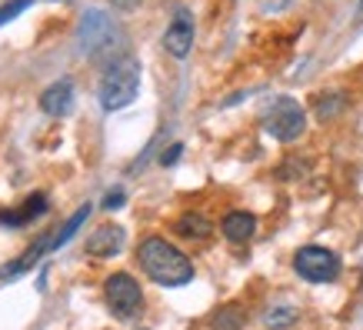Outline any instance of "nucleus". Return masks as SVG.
Listing matches in <instances>:
<instances>
[{"label": "nucleus", "mask_w": 363, "mask_h": 330, "mask_svg": "<svg viewBox=\"0 0 363 330\" xmlns=\"http://www.w3.org/2000/svg\"><path fill=\"white\" fill-rule=\"evenodd\" d=\"M137 260H140V270L154 284L160 287H184L194 280V264H190L187 253H180L170 241L164 237H143L140 247H137Z\"/></svg>", "instance_id": "nucleus-1"}, {"label": "nucleus", "mask_w": 363, "mask_h": 330, "mask_svg": "<svg viewBox=\"0 0 363 330\" xmlns=\"http://www.w3.org/2000/svg\"><path fill=\"white\" fill-rule=\"evenodd\" d=\"M137 90H140V64L133 57H121L113 60L107 70H104V80H100V107L107 110H123L137 100Z\"/></svg>", "instance_id": "nucleus-2"}, {"label": "nucleus", "mask_w": 363, "mask_h": 330, "mask_svg": "<svg viewBox=\"0 0 363 330\" xmlns=\"http://www.w3.org/2000/svg\"><path fill=\"white\" fill-rule=\"evenodd\" d=\"M121 44V27L107 11H87L80 21V50L87 57H104Z\"/></svg>", "instance_id": "nucleus-3"}, {"label": "nucleus", "mask_w": 363, "mask_h": 330, "mask_svg": "<svg viewBox=\"0 0 363 330\" xmlns=\"http://www.w3.org/2000/svg\"><path fill=\"white\" fill-rule=\"evenodd\" d=\"M294 270H297V277H303L307 284H333V280L340 277L343 264L333 251L320 247V243H307V247H300V251L294 253Z\"/></svg>", "instance_id": "nucleus-4"}, {"label": "nucleus", "mask_w": 363, "mask_h": 330, "mask_svg": "<svg viewBox=\"0 0 363 330\" xmlns=\"http://www.w3.org/2000/svg\"><path fill=\"white\" fill-rule=\"evenodd\" d=\"M264 131L274 141H297L300 133L307 131V114L294 97H277L270 107L264 110Z\"/></svg>", "instance_id": "nucleus-5"}, {"label": "nucleus", "mask_w": 363, "mask_h": 330, "mask_svg": "<svg viewBox=\"0 0 363 330\" xmlns=\"http://www.w3.org/2000/svg\"><path fill=\"white\" fill-rule=\"evenodd\" d=\"M104 300H107V307H111L113 317L130 320V317H137L143 307V290L133 274L117 270V274H111L107 284H104Z\"/></svg>", "instance_id": "nucleus-6"}, {"label": "nucleus", "mask_w": 363, "mask_h": 330, "mask_svg": "<svg viewBox=\"0 0 363 330\" xmlns=\"http://www.w3.org/2000/svg\"><path fill=\"white\" fill-rule=\"evenodd\" d=\"M164 47L167 54L177 57V60H184L190 54V47H194V17H190L187 7H177L174 21H170V27L164 33Z\"/></svg>", "instance_id": "nucleus-7"}, {"label": "nucleus", "mask_w": 363, "mask_h": 330, "mask_svg": "<svg viewBox=\"0 0 363 330\" xmlns=\"http://www.w3.org/2000/svg\"><path fill=\"white\" fill-rule=\"evenodd\" d=\"M47 251H57V231L40 233V237L30 243V251L23 253V257H17V260H13V264H7V267H0V280H17V277L30 274V267L40 264V257H44Z\"/></svg>", "instance_id": "nucleus-8"}, {"label": "nucleus", "mask_w": 363, "mask_h": 330, "mask_svg": "<svg viewBox=\"0 0 363 330\" xmlns=\"http://www.w3.org/2000/svg\"><path fill=\"white\" fill-rule=\"evenodd\" d=\"M123 243H127V231L121 224H104L87 237V253H94V257H117L123 251Z\"/></svg>", "instance_id": "nucleus-9"}, {"label": "nucleus", "mask_w": 363, "mask_h": 330, "mask_svg": "<svg viewBox=\"0 0 363 330\" xmlns=\"http://www.w3.org/2000/svg\"><path fill=\"white\" fill-rule=\"evenodd\" d=\"M40 110L50 117H64L74 110V84L70 80H57L40 94Z\"/></svg>", "instance_id": "nucleus-10"}, {"label": "nucleus", "mask_w": 363, "mask_h": 330, "mask_svg": "<svg viewBox=\"0 0 363 330\" xmlns=\"http://www.w3.org/2000/svg\"><path fill=\"white\" fill-rule=\"evenodd\" d=\"M220 231L227 241L233 243H247L257 233V217L253 214H247V210H230L227 217L220 220Z\"/></svg>", "instance_id": "nucleus-11"}, {"label": "nucleus", "mask_w": 363, "mask_h": 330, "mask_svg": "<svg viewBox=\"0 0 363 330\" xmlns=\"http://www.w3.org/2000/svg\"><path fill=\"white\" fill-rule=\"evenodd\" d=\"M177 233L180 237H187V241H207L210 233H213V220L197 214V210H190V214H180L177 217Z\"/></svg>", "instance_id": "nucleus-12"}, {"label": "nucleus", "mask_w": 363, "mask_h": 330, "mask_svg": "<svg viewBox=\"0 0 363 330\" xmlns=\"http://www.w3.org/2000/svg\"><path fill=\"white\" fill-rule=\"evenodd\" d=\"M243 327H247V310L240 304H223L210 320V330H243Z\"/></svg>", "instance_id": "nucleus-13"}, {"label": "nucleus", "mask_w": 363, "mask_h": 330, "mask_svg": "<svg viewBox=\"0 0 363 330\" xmlns=\"http://www.w3.org/2000/svg\"><path fill=\"white\" fill-rule=\"evenodd\" d=\"M347 107V94L343 90H330V94H320L317 104H313V114H317L320 121H333L337 114H343Z\"/></svg>", "instance_id": "nucleus-14"}, {"label": "nucleus", "mask_w": 363, "mask_h": 330, "mask_svg": "<svg viewBox=\"0 0 363 330\" xmlns=\"http://www.w3.org/2000/svg\"><path fill=\"white\" fill-rule=\"evenodd\" d=\"M300 320V310L297 307H286V304H277V307H270L264 314V327L270 330H286V327H294Z\"/></svg>", "instance_id": "nucleus-15"}, {"label": "nucleus", "mask_w": 363, "mask_h": 330, "mask_svg": "<svg viewBox=\"0 0 363 330\" xmlns=\"http://www.w3.org/2000/svg\"><path fill=\"white\" fill-rule=\"evenodd\" d=\"M90 217V204H84V207H77L74 210V217L67 220L64 227H60V231H57V247H64L67 241H70V237H74V233L80 231V224H84V220Z\"/></svg>", "instance_id": "nucleus-16"}, {"label": "nucleus", "mask_w": 363, "mask_h": 330, "mask_svg": "<svg viewBox=\"0 0 363 330\" xmlns=\"http://www.w3.org/2000/svg\"><path fill=\"white\" fill-rule=\"evenodd\" d=\"M30 4H33V0H7V4L0 7V27H4V23H11L13 17H21Z\"/></svg>", "instance_id": "nucleus-17"}, {"label": "nucleus", "mask_w": 363, "mask_h": 330, "mask_svg": "<svg viewBox=\"0 0 363 330\" xmlns=\"http://www.w3.org/2000/svg\"><path fill=\"white\" fill-rule=\"evenodd\" d=\"M23 214H27V220H33V217H40V214H47V197L44 194H33L27 204H23Z\"/></svg>", "instance_id": "nucleus-18"}, {"label": "nucleus", "mask_w": 363, "mask_h": 330, "mask_svg": "<svg viewBox=\"0 0 363 330\" xmlns=\"http://www.w3.org/2000/svg\"><path fill=\"white\" fill-rule=\"evenodd\" d=\"M27 214L23 210H0V227H23Z\"/></svg>", "instance_id": "nucleus-19"}, {"label": "nucleus", "mask_w": 363, "mask_h": 330, "mask_svg": "<svg viewBox=\"0 0 363 330\" xmlns=\"http://www.w3.org/2000/svg\"><path fill=\"white\" fill-rule=\"evenodd\" d=\"M123 204H127V194H123L121 187H113L111 194H107V197H104V207H107V210H121Z\"/></svg>", "instance_id": "nucleus-20"}, {"label": "nucleus", "mask_w": 363, "mask_h": 330, "mask_svg": "<svg viewBox=\"0 0 363 330\" xmlns=\"http://www.w3.org/2000/svg\"><path fill=\"white\" fill-rule=\"evenodd\" d=\"M180 154H184V143H174V147H167L164 154H160V167H174L177 160H180Z\"/></svg>", "instance_id": "nucleus-21"}, {"label": "nucleus", "mask_w": 363, "mask_h": 330, "mask_svg": "<svg viewBox=\"0 0 363 330\" xmlns=\"http://www.w3.org/2000/svg\"><path fill=\"white\" fill-rule=\"evenodd\" d=\"M113 4H117V7H133L137 0H113Z\"/></svg>", "instance_id": "nucleus-22"}, {"label": "nucleus", "mask_w": 363, "mask_h": 330, "mask_svg": "<svg viewBox=\"0 0 363 330\" xmlns=\"http://www.w3.org/2000/svg\"><path fill=\"white\" fill-rule=\"evenodd\" d=\"M357 17H363V0H360V7H357Z\"/></svg>", "instance_id": "nucleus-23"}]
</instances>
